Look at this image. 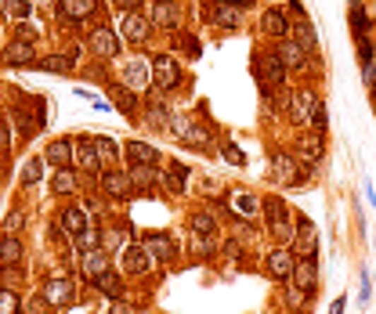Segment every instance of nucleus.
Wrapping results in <instances>:
<instances>
[{"instance_id":"f257e3e1","label":"nucleus","mask_w":376,"mask_h":314,"mask_svg":"<svg viewBox=\"0 0 376 314\" xmlns=\"http://www.w3.org/2000/svg\"><path fill=\"white\" fill-rule=\"evenodd\" d=\"M254 76H257L261 87H286L290 69H286V61L278 58V51H257L254 54Z\"/></svg>"},{"instance_id":"f03ea898","label":"nucleus","mask_w":376,"mask_h":314,"mask_svg":"<svg viewBox=\"0 0 376 314\" xmlns=\"http://www.w3.org/2000/svg\"><path fill=\"white\" fill-rule=\"evenodd\" d=\"M152 80H155V90H177L181 87V69L174 54H152Z\"/></svg>"},{"instance_id":"7ed1b4c3","label":"nucleus","mask_w":376,"mask_h":314,"mask_svg":"<svg viewBox=\"0 0 376 314\" xmlns=\"http://www.w3.org/2000/svg\"><path fill=\"white\" fill-rule=\"evenodd\" d=\"M148 267H152V253H148L145 242H131V246L119 249V271H123V274L138 278V274H145Z\"/></svg>"},{"instance_id":"20e7f679","label":"nucleus","mask_w":376,"mask_h":314,"mask_svg":"<svg viewBox=\"0 0 376 314\" xmlns=\"http://www.w3.org/2000/svg\"><path fill=\"white\" fill-rule=\"evenodd\" d=\"M87 44H90L94 58H102V61H116V58H119V37H116V29H105V25L90 29Z\"/></svg>"},{"instance_id":"39448f33","label":"nucleus","mask_w":376,"mask_h":314,"mask_svg":"<svg viewBox=\"0 0 376 314\" xmlns=\"http://www.w3.org/2000/svg\"><path fill=\"white\" fill-rule=\"evenodd\" d=\"M148 33H152V22L141 11H123V18H119V37L123 40L138 47V44L148 40Z\"/></svg>"},{"instance_id":"423d86ee","label":"nucleus","mask_w":376,"mask_h":314,"mask_svg":"<svg viewBox=\"0 0 376 314\" xmlns=\"http://www.w3.org/2000/svg\"><path fill=\"white\" fill-rule=\"evenodd\" d=\"M98 184H102V192L109 199H131L134 195V184H131V174L127 170H102L98 174Z\"/></svg>"},{"instance_id":"0eeeda50","label":"nucleus","mask_w":376,"mask_h":314,"mask_svg":"<svg viewBox=\"0 0 376 314\" xmlns=\"http://www.w3.org/2000/svg\"><path fill=\"white\" fill-rule=\"evenodd\" d=\"M40 293H44V300H47L51 307H69V303H76V286H73V278H51Z\"/></svg>"},{"instance_id":"6e6552de","label":"nucleus","mask_w":376,"mask_h":314,"mask_svg":"<svg viewBox=\"0 0 376 314\" xmlns=\"http://www.w3.org/2000/svg\"><path fill=\"white\" fill-rule=\"evenodd\" d=\"M148 22L160 25V29H177V25H181V8L174 4V0H152Z\"/></svg>"},{"instance_id":"1a4fd4ad","label":"nucleus","mask_w":376,"mask_h":314,"mask_svg":"<svg viewBox=\"0 0 376 314\" xmlns=\"http://www.w3.org/2000/svg\"><path fill=\"white\" fill-rule=\"evenodd\" d=\"M275 51H278L282 61H286V69H290V73H304V69L311 66V51H304L297 40H278Z\"/></svg>"},{"instance_id":"9d476101","label":"nucleus","mask_w":376,"mask_h":314,"mask_svg":"<svg viewBox=\"0 0 376 314\" xmlns=\"http://www.w3.org/2000/svg\"><path fill=\"white\" fill-rule=\"evenodd\" d=\"M261 33H264V37H275V40H290L293 22L286 18V11L271 8V11H264V15H261Z\"/></svg>"},{"instance_id":"9b49d317","label":"nucleus","mask_w":376,"mask_h":314,"mask_svg":"<svg viewBox=\"0 0 376 314\" xmlns=\"http://www.w3.org/2000/svg\"><path fill=\"white\" fill-rule=\"evenodd\" d=\"M73 155H76L73 138H58V141H51V145L44 148V159H47V167H54V170L73 167Z\"/></svg>"},{"instance_id":"f8f14e48","label":"nucleus","mask_w":376,"mask_h":314,"mask_svg":"<svg viewBox=\"0 0 376 314\" xmlns=\"http://www.w3.org/2000/svg\"><path fill=\"white\" fill-rule=\"evenodd\" d=\"M206 15H210L213 25H221V29H239L242 25V8H235L232 0H213Z\"/></svg>"},{"instance_id":"ddd939ff","label":"nucleus","mask_w":376,"mask_h":314,"mask_svg":"<svg viewBox=\"0 0 376 314\" xmlns=\"http://www.w3.org/2000/svg\"><path fill=\"white\" fill-rule=\"evenodd\" d=\"M315 105H319V98H315V90H311V87L293 90V98H290V119H293V123H311Z\"/></svg>"},{"instance_id":"4468645a","label":"nucleus","mask_w":376,"mask_h":314,"mask_svg":"<svg viewBox=\"0 0 376 314\" xmlns=\"http://www.w3.org/2000/svg\"><path fill=\"white\" fill-rule=\"evenodd\" d=\"M90 224H87V210L83 206H66L58 213V231L61 235H69V238H76L80 231H87Z\"/></svg>"},{"instance_id":"2eb2a0df","label":"nucleus","mask_w":376,"mask_h":314,"mask_svg":"<svg viewBox=\"0 0 376 314\" xmlns=\"http://www.w3.org/2000/svg\"><path fill=\"white\" fill-rule=\"evenodd\" d=\"M80 267H83V278H87V282H98L105 271H112V267H109V249H105V246L87 249L83 260H80Z\"/></svg>"},{"instance_id":"dca6fc26","label":"nucleus","mask_w":376,"mask_h":314,"mask_svg":"<svg viewBox=\"0 0 376 314\" xmlns=\"http://www.w3.org/2000/svg\"><path fill=\"white\" fill-rule=\"evenodd\" d=\"M293 267H297V260H293V253H290L286 246H278V249H271V253H268V274L271 278L286 282V278H293Z\"/></svg>"},{"instance_id":"f3484780","label":"nucleus","mask_w":376,"mask_h":314,"mask_svg":"<svg viewBox=\"0 0 376 314\" xmlns=\"http://www.w3.org/2000/svg\"><path fill=\"white\" fill-rule=\"evenodd\" d=\"M37 47H33V40H11L8 47H4V66H37Z\"/></svg>"},{"instance_id":"a211bd4d","label":"nucleus","mask_w":376,"mask_h":314,"mask_svg":"<svg viewBox=\"0 0 376 314\" xmlns=\"http://www.w3.org/2000/svg\"><path fill=\"white\" fill-rule=\"evenodd\" d=\"M127 174H131L134 192H152V188L163 181V174H160V167H155V163H138V167H131Z\"/></svg>"},{"instance_id":"6ab92c4d","label":"nucleus","mask_w":376,"mask_h":314,"mask_svg":"<svg viewBox=\"0 0 376 314\" xmlns=\"http://www.w3.org/2000/svg\"><path fill=\"white\" fill-rule=\"evenodd\" d=\"M123 159H127L131 167H138V163H160V148L145 145V141H127V145H123Z\"/></svg>"},{"instance_id":"aec40b11","label":"nucleus","mask_w":376,"mask_h":314,"mask_svg":"<svg viewBox=\"0 0 376 314\" xmlns=\"http://www.w3.org/2000/svg\"><path fill=\"white\" fill-rule=\"evenodd\" d=\"M293 286H300V289H307V293H315V289H319V267H315V257L297 260V267H293Z\"/></svg>"},{"instance_id":"412c9836","label":"nucleus","mask_w":376,"mask_h":314,"mask_svg":"<svg viewBox=\"0 0 376 314\" xmlns=\"http://www.w3.org/2000/svg\"><path fill=\"white\" fill-rule=\"evenodd\" d=\"M76 163H80V170H87V174H102V152H98V145L94 141H76Z\"/></svg>"},{"instance_id":"4be33fe9","label":"nucleus","mask_w":376,"mask_h":314,"mask_svg":"<svg viewBox=\"0 0 376 314\" xmlns=\"http://www.w3.org/2000/svg\"><path fill=\"white\" fill-rule=\"evenodd\" d=\"M123 83H134V90L152 87V66H145L141 58H131L127 66H123Z\"/></svg>"},{"instance_id":"5701e85b","label":"nucleus","mask_w":376,"mask_h":314,"mask_svg":"<svg viewBox=\"0 0 376 314\" xmlns=\"http://www.w3.org/2000/svg\"><path fill=\"white\" fill-rule=\"evenodd\" d=\"M76 192H80V177L73 167L51 174V195H76Z\"/></svg>"},{"instance_id":"b1692460","label":"nucleus","mask_w":376,"mask_h":314,"mask_svg":"<svg viewBox=\"0 0 376 314\" xmlns=\"http://www.w3.org/2000/svg\"><path fill=\"white\" fill-rule=\"evenodd\" d=\"M297 152H300V159H304L307 167H315V163H322L326 145H322V138H319V134H304V138L297 141Z\"/></svg>"},{"instance_id":"393cba45","label":"nucleus","mask_w":376,"mask_h":314,"mask_svg":"<svg viewBox=\"0 0 376 314\" xmlns=\"http://www.w3.org/2000/svg\"><path fill=\"white\" fill-rule=\"evenodd\" d=\"M271 174H275L282 184H293V177H297L300 170H297V159H293L290 152H275V155H271Z\"/></svg>"},{"instance_id":"a878e982","label":"nucleus","mask_w":376,"mask_h":314,"mask_svg":"<svg viewBox=\"0 0 376 314\" xmlns=\"http://www.w3.org/2000/svg\"><path fill=\"white\" fill-rule=\"evenodd\" d=\"M94 8H98V0H61V15H66V22H87L94 15Z\"/></svg>"},{"instance_id":"bb28decb","label":"nucleus","mask_w":376,"mask_h":314,"mask_svg":"<svg viewBox=\"0 0 376 314\" xmlns=\"http://www.w3.org/2000/svg\"><path fill=\"white\" fill-rule=\"evenodd\" d=\"M163 184L170 188L174 195H184V192H188V167H184V163H177V159H174V163H167Z\"/></svg>"},{"instance_id":"cd10ccee","label":"nucleus","mask_w":376,"mask_h":314,"mask_svg":"<svg viewBox=\"0 0 376 314\" xmlns=\"http://www.w3.org/2000/svg\"><path fill=\"white\" fill-rule=\"evenodd\" d=\"M37 69L58 73V76H69V73L76 69V58H73V54H47L44 61H37Z\"/></svg>"},{"instance_id":"c85d7f7f","label":"nucleus","mask_w":376,"mask_h":314,"mask_svg":"<svg viewBox=\"0 0 376 314\" xmlns=\"http://www.w3.org/2000/svg\"><path fill=\"white\" fill-rule=\"evenodd\" d=\"M348 22H351V33H355V40H372V44H376V33H372V22H369L365 8H351Z\"/></svg>"},{"instance_id":"c756f323","label":"nucleus","mask_w":376,"mask_h":314,"mask_svg":"<svg viewBox=\"0 0 376 314\" xmlns=\"http://www.w3.org/2000/svg\"><path fill=\"white\" fill-rule=\"evenodd\" d=\"M261 206H264V203H261L257 195H249V192H235V195H232V213H235V217H246V221H249V217H257Z\"/></svg>"},{"instance_id":"7c9ffc66","label":"nucleus","mask_w":376,"mask_h":314,"mask_svg":"<svg viewBox=\"0 0 376 314\" xmlns=\"http://www.w3.org/2000/svg\"><path fill=\"white\" fill-rule=\"evenodd\" d=\"M145 123H148L152 131H167L170 127V109L163 102H148L145 105Z\"/></svg>"},{"instance_id":"2f4dec72","label":"nucleus","mask_w":376,"mask_h":314,"mask_svg":"<svg viewBox=\"0 0 376 314\" xmlns=\"http://www.w3.org/2000/svg\"><path fill=\"white\" fill-rule=\"evenodd\" d=\"M145 246H148L152 260H160V264L174 260V242H170L167 235H148V238H145Z\"/></svg>"},{"instance_id":"473e14b6","label":"nucleus","mask_w":376,"mask_h":314,"mask_svg":"<svg viewBox=\"0 0 376 314\" xmlns=\"http://www.w3.org/2000/svg\"><path fill=\"white\" fill-rule=\"evenodd\" d=\"M315 249H319L315 228H311V221H300V224H297V253H300V257H315Z\"/></svg>"},{"instance_id":"72a5a7b5","label":"nucleus","mask_w":376,"mask_h":314,"mask_svg":"<svg viewBox=\"0 0 376 314\" xmlns=\"http://www.w3.org/2000/svg\"><path fill=\"white\" fill-rule=\"evenodd\" d=\"M109 90H112V102H116V109H119L123 116H134V112H138V94H134V90L119 87V83H112Z\"/></svg>"},{"instance_id":"f704fd0d","label":"nucleus","mask_w":376,"mask_h":314,"mask_svg":"<svg viewBox=\"0 0 376 314\" xmlns=\"http://www.w3.org/2000/svg\"><path fill=\"white\" fill-rule=\"evenodd\" d=\"M22 260V238L15 231H8L0 238V264H18Z\"/></svg>"},{"instance_id":"c9c22d12","label":"nucleus","mask_w":376,"mask_h":314,"mask_svg":"<svg viewBox=\"0 0 376 314\" xmlns=\"http://www.w3.org/2000/svg\"><path fill=\"white\" fill-rule=\"evenodd\" d=\"M293 40H297L304 51H311V54L319 51V37H315V29H311V22H307V18H300V22L293 25Z\"/></svg>"},{"instance_id":"e433bc0d","label":"nucleus","mask_w":376,"mask_h":314,"mask_svg":"<svg viewBox=\"0 0 376 314\" xmlns=\"http://www.w3.org/2000/svg\"><path fill=\"white\" fill-rule=\"evenodd\" d=\"M0 11H4L8 22H25L33 4H29V0H0Z\"/></svg>"},{"instance_id":"4c0bfd02","label":"nucleus","mask_w":376,"mask_h":314,"mask_svg":"<svg viewBox=\"0 0 376 314\" xmlns=\"http://www.w3.org/2000/svg\"><path fill=\"white\" fill-rule=\"evenodd\" d=\"M188 231H196V235H217V217H213V213H192V217H188Z\"/></svg>"},{"instance_id":"58836bf2","label":"nucleus","mask_w":376,"mask_h":314,"mask_svg":"<svg viewBox=\"0 0 376 314\" xmlns=\"http://www.w3.org/2000/svg\"><path fill=\"white\" fill-rule=\"evenodd\" d=\"M94 286H98V289H102L109 300H119V296H123V278H119L116 271H105L98 282H94Z\"/></svg>"},{"instance_id":"ea45409f","label":"nucleus","mask_w":376,"mask_h":314,"mask_svg":"<svg viewBox=\"0 0 376 314\" xmlns=\"http://www.w3.org/2000/svg\"><path fill=\"white\" fill-rule=\"evenodd\" d=\"M44 155H33V159H29L25 167H22V184H37L40 177H44Z\"/></svg>"},{"instance_id":"a19ab883","label":"nucleus","mask_w":376,"mask_h":314,"mask_svg":"<svg viewBox=\"0 0 376 314\" xmlns=\"http://www.w3.org/2000/svg\"><path fill=\"white\" fill-rule=\"evenodd\" d=\"M264 213H268V224H275V221H290V213H286V203H282L278 195L264 199Z\"/></svg>"},{"instance_id":"79ce46f5","label":"nucleus","mask_w":376,"mask_h":314,"mask_svg":"<svg viewBox=\"0 0 376 314\" xmlns=\"http://www.w3.org/2000/svg\"><path fill=\"white\" fill-rule=\"evenodd\" d=\"M268 231H271V238H275L278 246L293 242V235H297V228H293L290 221H275V224H268Z\"/></svg>"},{"instance_id":"37998d69","label":"nucleus","mask_w":376,"mask_h":314,"mask_svg":"<svg viewBox=\"0 0 376 314\" xmlns=\"http://www.w3.org/2000/svg\"><path fill=\"white\" fill-rule=\"evenodd\" d=\"M73 242H76V249H83V253H87V249H98V246H102V235H98V228H87V231H80Z\"/></svg>"},{"instance_id":"c03bdc74","label":"nucleus","mask_w":376,"mask_h":314,"mask_svg":"<svg viewBox=\"0 0 376 314\" xmlns=\"http://www.w3.org/2000/svg\"><path fill=\"white\" fill-rule=\"evenodd\" d=\"M18 307H22V300L15 289H0V314H18Z\"/></svg>"},{"instance_id":"a18cd8bd","label":"nucleus","mask_w":376,"mask_h":314,"mask_svg":"<svg viewBox=\"0 0 376 314\" xmlns=\"http://www.w3.org/2000/svg\"><path fill=\"white\" fill-rule=\"evenodd\" d=\"M188 141L199 145V148H210V145H213V131H210V127H196V123H192V131H188Z\"/></svg>"},{"instance_id":"49530a36","label":"nucleus","mask_w":376,"mask_h":314,"mask_svg":"<svg viewBox=\"0 0 376 314\" xmlns=\"http://www.w3.org/2000/svg\"><path fill=\"white\" fill-rule=\"evenodd\" d=\"M94 145H98V152H102V159H105V163H112L116 155L123 152V148H116V141H112V138H94Z\"/></svg>"},{"instance_id":"de8ad7c7","label":"nucleus","mask_w":376,"mask_h":314,"mask_svg":"<svg viewBox=\"0 0 376 314\" xmlns=\"http://www.w3.org/2000/svg\"><path fill=\"white\" fill-rule=\"evenodd\" d=\"M307 296H311L307 289H300V286H293V289H286V307H290V310H300Z\"/></svg>"},{"instance_id":"09e8293b","label":"nucleus","mask_w":376,"mask_h":314,"mask_svg":"<svg viewBox=\"0 0 376 314\" xmlns=\"http://www.w3.org/2000/svg\"><path fill=\"white\" fill-rule=\"evenodd\" d=\"M170 131H174L181 141H188V131H192V119H188V116H170Z\"/></svg>"},{"instance_id":"8fccbe9b","label":"nucleus","mask_w":376,"mask_h":314,"mask_svg":"<svg viewBox=\"0 0 376 314\" xmlns=\"http://www.w3.org/2000/svg\"><path fill=\"white\" fill-rule=\"evenodd\" d=\"M15 267H18V264H0V289H11V282H15Z\"/></svg>"},{"instance_id":"3c124183","label":"nucleus","mask_w":376,"mask_h":314,"mask_svg":"<svg viewBox=\"0 0 376 314\" xmlns=\"http://www.w3.org/2000/svg\"><path fill=\"white\" fill-rule=\"evenodd\" d=\"M326 116H329V112H326V105L319 102V105H315V112H311V123H315V131H326V123H329Z\"/></svg>"},{"instance_id":"603ef678","label":"nucleus","mask_w":376,"mask_h":314,"mask_svg":"<svg viewBox=\"0 0 376 314\" xmlns=\"http://www.w3.org/2000/svg\"><path fill=\"white\" fill-rule=\"evenodd\" d=\"M221 152H225V159H228V163H235V167H246V155H242L235 145H225Z\"/></svg>"},{"instance_id":"864d4df0","label":"nucleus","mask_w":376,"mask_h":314,"mask_svg":"<svg viewBox=\"0 0 376 314\" xmlns=\"http://www.w3.org/2000/svg\"><path fill=\"white\" fill-rule=\"evenodd\" d=\"M15 33H18L22 40H33V37L40 33V29H37V25H29V22H15Z\"/></svg>"},{"instance_id":"5fc2aeb1","label":"nucleus","mask_w":376,"mask_h":314,"mask_svg":"<svg viewBox=\"0 0 376 314\" xmlns=\"http://www.w3.org/2000/svg\"><path fill=\"white\" fill-rule=\"evenodd\" d=\"M8 145H11V127H8V119H0V152Z\"/></svg>"},{"instance_id":"6e6d98bb","label":"nucleus","mask_w":376,"mask_h":314,"mask_svg":"<svg viewBox=\"0 0 376 314\" xmlns=\"http://www.w3.org/2000/svg\"><path fill=\"white\" fill-rule=\"evenodd\" d=\"M109 314H134V307L119 296V300H112V310H109Z\"/></svg>"},{"instance_id":"4d7b16f0","label":"nucleus","mask_w":376,"mask_h":314,"mask_svg":"<svg viewBox=\"0 0 376 314\" xmlns=\"http://www.w3.org/2000/svg\"><path fill=\"white\" fill-rule=\"evenodd\" d=\"M116 4H119L123 11H138V8H141V0H116Z\"/></svg>"},{"instance_id":"13d9d810","label":"nucleus","mask_w":376,"mask_h":314,"mask_svg":"<svg viewBox=\"0 0 376 314\" xmlns=\"http://www.w3.org/2000/svg\"><path fill=\"white\" fill-rule=\"evenodd\" d=\"M22 228V213H15V217H8V231H18Z\"/></svg>"},{"instance_id":"bf43d9fd","label":"nucleus","mask_w":376,"mask_h":314,"mask_svg":"<svg viewBox=\"0 0 376 314\" xmlns=\"http://www.w3.org/2000/svg\"><path fill=\"white\" fill-rule=\"evenodd\" d=\"M329 314H343V300H336V303L329 307Z\"/></svg>"},{"instance_id":"052dcab7","label":"nucleus","mask_w":376,"mask_h":314,"mask_svg":"<svg viewBox=\"0 0 376 314\" xmlns=\"http://www.w3.org/2000/svg\"><path fill=\"white\" fill-rule=\"evenodd\" d=\"M232 4H235V8H249V4H254V0H232Z\"/></svg>"},{"instance_id":"680f3d73","label":"nucleus","mask_w":376,"mask_h":314,"mask_svg":"<svg viewBox=\"0 0 376 314\" xmlns=\"http://www.w3.org/2000/svg\"><path fill=\"white\" fill-rule=\"evenodd\" d=\"M33 4H44L47 8V4H54V0H33Z\"/></svg>"},{"instance_id":"e2e57ef3","label":"nucleus","mask_w":376,"mask_h":314,"mask_svg":"<svg viewBox=\"0 0 376 314\" xmlns=\"http://www.w3.org/2000/svg\"><path fill=\"white\" fill-rule=\"evenodd\" d=\"M365 4V0H351V8H362Z\"/></svg>"},{"instance_id":"0e129e2a","label":"nucleus","mask_w":376,"mask_h":314,"mask_svg":"<svg viewBox=\"0 0 376 314\" xmlns=\"http://www.w3.org/2000/svg\"><path fill=\"white\" fill-rule=\"evenodd\" d=\"M0 167H4V152H0Z\"/></svg>"}]
</instances>
